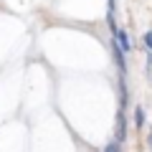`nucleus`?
<instances>
[{
	"mask_svg": "<svg viewBox=\"0 0 152 152\" xmlns=\"http://www.w3.org/2000/svg\"><path fill=\"white\" fill-rule=\"evenodd\" d=\"M145 48L152 53V31H147V33H145Z\"/></svg>",
	"mask_w": 152,
	"mask_h": 152,
	"instance_id": "5",
	"label": "nucleus"
},
{
	"mask_svg": "<svg viewBox=\"0 0 152 152\" xmlns=\"http://www.w3.org/2000/svg\"><path fill=\"white\" fill-rule=\"evenodd\" d=\"M114 46H117L122 53H129V51H132V41H129V36H127V31L114 28Z\"/></svg>",
	"mask_w": 152,
	"mask_h": 152,
	"instance_id": "1",
	"label": "nucleus"
},
{
	"mask_svg": "<svg viewBox=\"0 0 152 152\" xmlns=\"http://www.w3.org/2000/svg\"><path fill=\"white\" fill-rule=\"evenodd\" d=\"M104 152H122V147H119V142H109V145L104 147Z\"/></svg>",
	"mask_w": 152,
	"mask_h": 152,
	"instance_id": "4",
	"label": "nucleus"
},
{
	"mask_svg": "<svg viewBox=\"0 0 152 152\" xmlns=\"http://www.w3.org/2000/svg\"><path fill=\"white\" fill-rule=\"evenodd\" d=\"M127 137V122H124V117H122V112H119V117H117V140L114 142H122Z\"/></svg>",
	"mask_w": 152,
	"mask_h": 152,
	"instance_id": "2",
	"label": "nucleus"
},
{
	"mask_svg": "<svg viewBox=\"0 0 152 152\" xmlns=\"http://www.w3.org/2000/svg\"><path fill=\"white\" fill-rule=\"evenodd\" d=\"M150 147H152V129H150Z\"/></svg>",
	"mask_w": 152,
	"mask_h": 152,
	"instance_id": "6",
	"label": "nucleus"
},
{
	"mask_svg": "<svg viewBox=\"0 0 152 152\" xmlns=\"http://www.w3.org/2000/svg\"><path fill=\"white\" fill-rule=\"evenodd\" d=\"M134 122H137V127H145V109H142V107H137V112H134Z\"/></svg>",
	"mask_w": 152,
	"mask_h": 152,
	"instance_id": "3",
	"label": "nucleus"
}]
</instances>
